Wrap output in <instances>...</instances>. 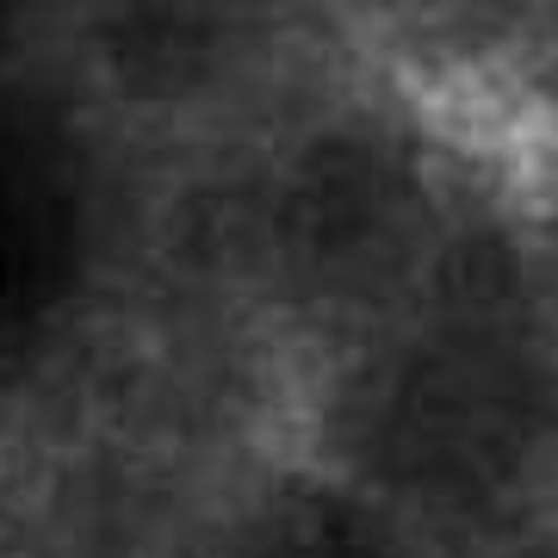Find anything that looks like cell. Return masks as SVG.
Listing matches in <instances>:
<instances>
[{
	"mask_svg": "<svg viewBox=\"0 0 558 558\" xmlns=\"http://www.w3.org/2000/svg\"><path fill=\"white\" fill-rule=\"evenodd\" d=\"M465 558H558V509L527 521V527H515V534L490 539V546H478V553H465Z\"/></svg>",
	"mask_w": 558,
	"mask_h": 558,
	"instance_id": "cell-4",
	"label": "cell"
},
{
	"mask_svg": "<svg viewBox=\"0 0 558 558\" xmlns=\"http://www.w3.org/2000/svg\"><path fill=\"white\" fill-rule=\"evenodd\" d=\"M286 440L465 558L558 509V323L546 223L497 180L422 286L292 360Z\"/></svg>",
	"mask_w": 558,
	"mask_h": 558,
	"instance_id": "cell-1",
	"label": "cell"
},
{
	"mask_svg": "<svg viewBox=\"0 0 558 558\" xmlns=\"http://www.w3.org/2000/svg\"><path fill=\"white\" fill-rule=\"evenodd\" d=\"M156 558H440L391 509L279 440L186 502Z\"/></svg>",
	"mask_w": 558,
	"mask_h": 558,
	"instance_id": "cell-3",
	"label": "cell"
},
{
	"mask_svg": "<svg viewBox=\"0 0 558 558\" xmlns=\"http://www.w3.org/2000/svg\"><path fill=\"white\" fill-rule=\"evenodd\" d=\"M490 174L416 106L354 100L304 131L260 180L242 242L260 317L292 360L385 317L422 286Z\"/></svg>",
	"mask_w": 558,
	"mask_h": 558,
	"instance_id": "cell-2",
	"label": "cell"
}]
</instances>
